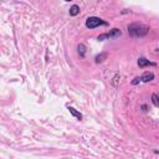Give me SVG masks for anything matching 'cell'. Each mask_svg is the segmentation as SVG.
Segmentation results:
<instances>
[{"label":"cell","mask_w":159,"mask_h":159,"mask_svg":"<svg viewBox=\"0 0 159 159\" xmlns=\"http://www.w3.org/2000/svg\"><path fill=\"white\" fill-rule=\"evenodd\" d=\"M67 109H68V112L76 118V119H78V120H81L82 119V114L76 109V108H73V107H71V106H67Z\"/></svg>","instance_id":"6"},{"label":"cell","mask_w":159,"mask_h":159,"mask_svg":"<svg viewBox=\"0 0 159 159\" xmlns=\"http://www.w3.org/2000/svg\"><path fill=\"white\" fill-rule=\"evenodd\" d=\"M138 66H139V68H144L147 66H157V63L147 60L145 57H139L138 58Z\"/></svg>","instance_id":"4"},{"label":"cell","mask_w":159,"mask_h":159,"mask_svg":"<svg viewBox=\"0 0 159 159\" xmlns=\"http://www.w3.org/2000/svg\"><path fill=\"white\" fill-rule=\"evenodd\" d=\"M70 16H77L80 14V6L78 5H72L70 7Z\"/></svg>","instance_id":"8"},{"label":"cell","mask_w":159,"mask_h":159,"mask_svg":"<svg viewBox=\"0 0 159 159\" xmlns=\"http://www.w3.org/2000/svg\"><path fill=\"white\" fill-rule=\"evenodd\" d=\"M107 57H108V55H107L106 52H102V53H99V55H97V56L94 57V62H96V63H101V62H103Z\"/></svg>","instance_id":"9"},{"label":"cell","mask_w":159,"mask_h":159,"mask_svg":"<svg viewBox=\"0 0 159 159\" xmlns=\"http://www.w3.org/2000/svg\"><path fill=\"white\" fill-rule=\"evenodd\" d=\"M86 51H87V47H86L84 43H78L77 45V52H78V55H80L81 58H83L86 56Z\"/></svg>","instance_id":"7"},{"label":"cell","mask_w":159,"mask_h":159,"mask_svg":"<svg viewBox=\"0 0 159 159\" xmlns=\"http://www.w3.org/2000/svg\"><path fill=\"white\" fill-rule=\"evenodd\" d=\"M120 35H122L120 29L114 27V29H112V30L108 31V32H104V34L98 35L97 40H98V41H104V40H109V39H117V37H119Z\"/></svg>","instance_id":"3"},{"label":"cell","mask_w":159,"mask_h":159,"mask_svg":"<svg viewBox=\"0 0 159 159\" xmlns=\"http://www.w3.org/2000/svg\"><path fill=\"white\" fill-rule=\"evenodd\" d=\"M149 26L142 24V22H132L128 25L127 27V31L129 34L130 37H134V39H142L144 36H147L149 34Z\"/></svg>","instance_id":"1"},{"label":"cell","mask_w":159,"mask_h":159,"mask_svg":"<svg viewBox=\"0 0 159 159\" xmlns=\"http://www.w3.org/2000/svg\"><path fill=\"white\" fill-rule=\"evenodd\" d=\"M157 51H158V52H159V48H157Z\"/></svg>","instance_id":"13"},{"label":"cell","mask_w":159,"mask_h":159,"mask_svg":"<svg viewBox=\"0 0 159 159\" xmlns=\"http://www.w3.org/2000/svg\"><path fill=\"white\" fill-rule=\"evenodd\" d=\"M84 25H86L87 29L93 30V29H96V27H98V26H107L108 22L104 21V20L101 19V17H97V16H89V17L86 19Z\"/></svg>","instance_id":"2"},{"label":"cell","mask_w":159,"mask_h":159,"mask_svg":"<svg viewBox=\"0 0 159 159\" xmlns=\"http://www.w3.org/2000/svg\"><path fill=\"white\" fill-rule=\"evenodd\" d=\"M65 1H72V0H65Z\"/></svg>","instance_id":"12"},{"label":"cell","mask_w":159,"mask_h":159,"mask_svg":"<svg viewBox=\"0 0 159 159\" xmlns=\"http://www.w3.org/2000/svg\"><path fill=\"white\" fill-rule=\"evenodd\" d=\"M139 82H142V80H140V77H135V78H134V80H133V81H132L130 83H132L133 86H135V84H138Z\"/></svg>","instance_id":"11"},{"label":"cell","mask_w":159,"mask_h":159,"mask_svg":"<svg viewBox=\"0 0 159 159\" xmlns=\"http://www.w3.org/2000/svg\"><path fill=\"white\" fill-rule=\"evenodd\" d=\"M140 80H142V82H145V83H147V82H150V81L154 80V73L147 71V72H144V73L140 76Z\"/></svg>","instance_id":"5"},{"label":"cell","mask_w":159,"mask_h":159,"mask_svg":"<svg viewBox=\"0 0 159 159\" xmlns=\"http://www.w3.org/2000/svg\"><path fill=\"white\" fill-rule=\"evenodd\" d=\"M152 103H153L157 108H159V94H158V93H153V94H152Z\"/></svg>","instance_id":"10"}]
</instances>
